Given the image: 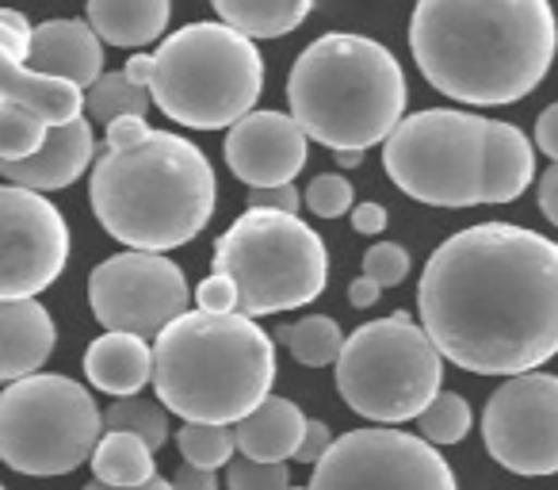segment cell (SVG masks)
Listing matches in <instances>:
<instances>
[{"mask_svg": "<svg viewBox=\"0 0 558 490\" xmlns=\"http://www.w3.org/2000/svg\"><path fill=\"white\" fill-rule=\"evenodd\" d=\"M417 314L444 360L527 375L558 352V241L512 223L451 234L428 258Z\"/></svg>", "mask_w": 558, "mask_h": 490, "instance_id": "6da1fadb", "label": "cell"}, {"mask_svg": "<svg viewBox=\"0 0 558 490\" xmlns=\"http://www.w3.org/2000/svg\"><path fill=\"white\" fill-rule=\"evenodd\" d=\"M410 50L436 93L474 108L539 88L558 50L550 0H417Z\"/></svg>", "mask_w": 558, "mask_h": 490, "instance_id": "7a4b0ae2", "label": "cell"}, {"mask_svg": "<svg viewBox=\"0 0 558 490\" xmlns=\"http://www.w3.org/2000/svg\"><path fill=\"white\" fill-rule=\"evenodd\" d=\"M383 169L410 200L428 207L512 203L535 180L527 134L501 119L428 108L405 116L383 142Z\"/></svg>", "mask_w": 558, "mask_h": 490, "instance_id": "3957f363", "label": "cell"}, {"mask_svg": "<svg viewBox=\"0 0 558 490\" xmlns=\"http://www.w3.org/2000/svg\"><path fill=\"white\" fill-rule=\"evenodd\" d=\"M88 203L116 241L138 253H165L203 234L215 215L218 180L195 142L154 131L131 150L100 146Z\"/></svg>", "mask_w": 558, "mask_h": 490, "instance_id": "277c9868", "label": "cell"}, {"mask_svg": "<svg viewBox=\"0 0 558 490\" xmlns=\"http://www.w3.org/2000/svg\"><path fill=\"white\" fill-rule=\"evenodd\" d=\"M276 383V342L245 314L187 311L154 345L157 398L184 421L238 426Z\"/></svg>", "mask_w": 558, "mask_h": 490, "instance_id": "5b68a950", "label": "cell"}, {"mask_svg": "<svg viewBox=\"0 0 558 490\" xmlns=\"http://www.w3.org/2000/svg\"><path fill=\"white\" fill-rule=\"evenodd\" d=\"M405 73L383 43L333 32L299 55L288 77V100L306 139L333 154L387 142L405 119Z\"/></svg>", "mask_w": 558, "mask_h": 490, "instance_id": "8992f818", "label": "cell"}, {"mask_svg": "<svg viewBox=\"0 0 558 490\" xmlns=\"http://www.w3.org/2000/svg\"><path fill=\"white\" fill-rule=\"evenodd\" d=\"M149 96L192 131H222L253 116L264 88V58L248 35L226 24H187L172 32L154 55Z\"/></svg>", "mask_w": 558, "mask_h": 490, "instance_id": "52a82bcc", "label": "cell"}, {"mask_svg": "<svg viewBox=\"0 0 558 490\" xmlns=\"http://www.w3.org/2000/svg\"><path fill=\"white\" fill-rule=\"evenodd\" d=\"M210 273L238 284V314L264 319L314 303L326 291L329 253L322 234L299 215L248 207L215 241Z\"/></svg>", "mask_w": 558, "mask_h": 490, "instance_id": "ba28073f", "label": "cell"}, {"mask_svg": "<svg viewBox=\"0 0 558 490\" xmlns=\"http://www.w3.org/2000/svg\"><path fill=\"white\" fill-rule=\"evenodd\" d=\"M444 352L410 314H387L349 337L337 360V391L367 421H417L440 398Z\"/></svg>", "mask_w": 558, "mask_h": 490, "instance_id": "9c48e42d", "label": "cell"}, {"mask_svg": "<svg viewBox=\"0 0 558 490\" xmlns=\"http://www.w3.org/2000/svg\"><path fill=\"white\" fill-rule=\"evenodd\" d=\"M104 429L93 391L70 375H27L0 395V456L20 475L50 479L93 464Z\"/></svg>", "mask_w": 558, "mask_h": 490, "instance_id": "30bf717a", "label": "cell"}, {"mask_svg": "<svg viewBox=\"0 0 558 490\" xmlns=\"http://www.w3.org/2000/svg\"><path fill=\"white\" fill-rule=\"evenodd\" d=\"M311 490H459L456 471L425 437L352 429L314 467Z\"/></svg>", "mask_w": 558, "mask_h": 490, "instance_id": "8fae6325", "label": "cell"}, {"mask_svg": "<svg viewBox=\"0 0 558 490\" xmlns=\"http://www.w3.org/2000/svg\"><path fill=\"white\" fill-rule=\"evenodd\" d=\"M192 299L187 276L161 253H116L88 276V307L108 334L161 337Z\"/></svg>", "mask_w": 558, "mask_h": 490, "instance_id": "7c38bea8", "label": "cell"}, {"mask_svg": "<svg viewBox=\"0 0 558 490\" xmlns=\"http://www.w3.org/2000/svg\"><path fill=\"white\" fill-rule=\"evenodd\" d=\"M486 452L517 475L558 471V375H512L482 410Z\"/></svg>", "mask_w": 558, "mask_h": 490, "instance_id": "4fadbf2b", "label": "cell"}, {"mask_svg": "<svg viewBox=\"0 0 558 490\" xmlns=\"http://www.w3.org/2000/svg\"><path fill=\"white\" fill-rule=\"evenodd\" d=\"M0 226H4L0 296H4V303L9 299H35L65 273L70 226L47 195L16 184L0 188Z\"/></svg>", "mask_w": 558, "mask_h": 490, "instance_id": "5bb4252c", "label": "cell"}, {"mask_svg": "<svg viewBox=\"0 0 558 490\" xmlns=\"http://www.w3.org/2000/svg\"><path fill=\"white\" fill-rule=\"evenodd\" d=\"M311 146L295 116L253 111L226 134V165L248 188H283L303 172Z\"/></svg>", "mask_w": 558, "mask_h": 490, "instance_id": "9a60e30c", "label": "cell"}, {"mask_svg": "<svg viewBox=\"0 0 558 490\" xmlns=\"http://www.w3.org/2000/svg\"><path fill=\"white\" fill-rule=\"evenodd\" d=\"M27 65L47 77L93 88L104 77V39L93 32L88 20H47L35 27Z\"/></svg>", "mask_w": 558, "mask_h": 490, "instance_id": "2e32d148", "label": "cell"}, {"mask_svg": "<svg viewBox=\"0 0 558 490\" xmlns=\"http://www.w3.org/2000/svg\"><path fill=\"white\" fill-rule=\"evenodd\" d=\"M93 154H100L93 123L77 119V123H70V127H54L47 146L35 157L12 162V165L0 162V169H4V184L27 188V192H58V188H70L73 180L88 169Z\"/></svg>", "mask_w": 558, "mask_h": 490, "instance_id": "e0dca14e", "label": "cell"}, {"mask_svg": "<svg viewBox=\"0 0 558 490\" xmlns=\"http://www.w3.org/2000/svg\"><path fill=\"white\" fill-rule=\"evenodd\" d=\"M0 104H20L35 111L47 127H70L88 108V93L73 81L35 73L27 62H0Z\"/></svg>", "mask_w": 558, "mask_h": 490, "instance_id": "ac0fdd59", "label": "cell"}, {"mask_svg": "<svg viewBox=\"0 0 558 490\" xmlns=\"http://www.w3.org/2000/svg\"><path fill=\"white\" fill-rule=\"evenodd\" d=\"M0 330H4V352H0V375L9 383L39 375L47 357L54 352V319L35 299H9L0 307Z\"/></svg>", "mask_w": 558, "mask_h": 490, "instance_id": "d6986e66", "label": "cell"}, {"mask_svg": "<svg viewBox=\"0 0 558 490\" xmlns=\"http://www.w3.org/2000/svg\"><path fill=\"white\" fill-rule=\"evenodd\" d=\"M85 375L104 395L134 398L154 380V349L138 334H104L85 349Z\"/></svg>", "mask_w": 558, "mask_h": 490, "instance_id": "ffe728a7", "label": "cell"}, {"mask_svg": "<svg viewBox=\"0 0 558 490\" xmlns=\"http://www.w3.org/2000/svg\"><path fill=\"white\" fill-rule=\"evenodd\" d=\"M306 414L299 410L291 398L271 395L268 403H260L245 421L233 426L238 437V452L245 459H260V464H283L295 459L299 444L306 437Z\"/></svg>", "mask_w": 558, "mask_h": 490, "instance_id": "44dd1931", "label": "cell"}, {"mask_svg": "<svg viewBox=\"0 0 558 490\" xmlns=\"http://www.w3.org/2000/svg\"><path fill=\"white\" fill-rule=\"evenodd\" d=\"M88 24L111 47H146L169 27V0H88Z\"/></svg>", "mask_w": 558, "mask_h": 490, "instance_id": "7402d4cb", "label": "cell"}, {"mask_svg": "<svg viewBox=\"0 0 558 490\" xmlns=\"http://www.w3.org/2000/svg\"><path fill=\"white\" fill-rule=\"evenodd\" d=\"M226 27L248 39H283L314 12V0H210Z\"/></svg>", "mask_w": 558, "mask_h": 490, "instance_id": "603a6c76", "label": "cell"}, {"mask_svg": "<svg viewBox=\"0 0 558 490\" xmlns=\"http://www.w3.org/2000/svg\"><path fill=\"white\" fill-rule=\"evenodd\" d=\"M93 475L108 487H146L157 479L154 449L134 433H104L93 452Z\"/></svg>", "mask_w": 558, "mask_h": 490, "instance_id": "cb8c5ba5", "label": "cell"}, {"mask_svg": "<svg viewBox=\"0 0 558 490\" xmlns=\"http://www.w3.org/2000/svg\"><path fill=\"white\" fill-rule=\"evenodd\" d=\"M271 337H276V342L306 368L337 364L341 352H344V345H349V337L341 334V326H337L329 314H306V319L279 326Z\"/></svg>", "mask_w": 558, "mask_h": 490, "instance_id": "d4e9b609", "label": "cell"}, {"mask_svg": "<svg viewBox=\"0 0 558 490\" xmlns=\"http://www.w3.org/2000/svg\"><path fill=\"white\" fill-rule=\"evenodd\" d=\"M149 104H154L149 88L134 85L126 73H104V77L88 88V116H93L96 123H104V127L116 123V119H123V116L146 119Z\"/></svg>", "mask_w": 558, "mask_h": 490, "instance_id": "484cf974", "label": "cell"}, {"mask_svg": "<svg viewBox=\"0 0 558 490\" xmlns=\"http://www.w3.org/2000/svg\"><path fill=\"white\" fill-rule=\"evenodd\" d=\"M108 433H134L149 444V449H165L169 441V406H157L149 398H116L111 410L104 414Z\"/></svg>", "mask_w": 558, "mask_h": 490, "instance_id": "4316f807", "label": "cell"}, {"mask_svg": "<svg viewBox=\"0 0 558 490\" xmlns=\"http://www.w3.org/2000/svg\"><path fill=\"white\" fill-rule=\"evenodd\" d=\"M177 449H180V456H184V464L218 471L222 464H233L238 437H233V426H203V421H184V429L177 433Z\"/></svg>", "mask_w": 558, "mask_h": 490, "instance_id": "83f0119b", "label": "cell"}, {"mask_svg": "<svg viewBox=\"0 0 558 490\" xmlns=\"http://www.w3.org/2000/svg\"><path fill=\"white\" fill-rule=\"evenodd\" d=\"M54 127L43 123L35 111L20 104H0V162H27L47 146Z\"/></svg>", "mask_w": 558, "mask_h": 490, "instance_id": "f1b7e54d", "label": "cell"}, {"mask_svg": "<svg viewBox=\"0 0 558 490\" xmlns=\"http://www.w3.org/2000/svg\"><path fill=\"white\" fill-rule=\"evenodd\" d=\"M471 406L459 391H440L433 406L417 418V429L428 444H459L466 433H471Z\"/></svg>", "mask_w": 558, "mask_h": 490, "instance_id": "f546056e", "label": "cell"}, {"mask_svg": "<svg viewBox=\"0 0 558 490\" xmlns=\"http://www.w3.org/2000/svg\"><path fill=\"white\" fill-rule=\"evenodd\" d=\"M306 207L318 218L349 215V211H356V192H352V184L341 172H322V177H314L311 188H306Z\"/></svg>", "mask_w": 558, "mask_h": 490, "instance_id": "4dcf8cb0", "label": "cell"}, {"mask_svg": "<svg viewBox=\"0 0 558 490\" xmlns=\"http://www.w3.org/2000/svg\"><path fill=\"white\" fill-rule=\"evenodd\" d=\"M230 490H291L288 464H260V459H233L226 471Z\"/></svg>", "mask_w": 558, "mask_h": 490, "instance_id": "1f68e13d", "label": "cell"}, {"mask_svg": "<svg viewBox=\"0 0 558 490\" xmlns=\"http://www.w3.org/2000/svg\"><path fill=\"white\" fill-rule=\"evenodd\" d=\"M410 253H405V246H398V241H379V246H372V250L364 253V276L375 284H383V288H398V284L410 276Z\"/></svg>", "mask_w": 558, "mask_h": 490, "instance_id": "d6a6232c", "label": "cell"}, {"mask_svg": "<svg viewBox=\"0 0 558 490\" xmlns=\"http://www.w3.org/2000/svg\"><path fill=\"white\" fill-rule=\"evenodd\" d=\"M195 303H199V311H210V314H238V307H241L238 284L222 273H210L207 280L195 288Z\"/></svg>", "mask_w": 558, "mask_h": 490, "instance_id": "836d02e7", "label": "cell"}, {"mask_svg": "<svg viewBox=\"0 0 558 490\" xmlns=\"http://www.w3.org/2000/svg\"><path fill=\"white\" fill-rule=\"evenodd\" d=\"M32 39H35V27L24 12H16V9L0 12V43H4V58H12V62H27V55H32Z\"/></svg>", "mask_w": 558, "mask_h": 490, "instance_id": "e575fe53", "label": "cell"}, {"mask_svg": "<svg viewBox=\"0 0 558 490\" xmlns=\"http://www.w3.org/2000/svg\"><path fill=\"white\" fill-rule=\"evenodd\" d=\"M248 207L299 215V207H303V195H299L295 184H283V188H253V192H248Z\"/></svg>", "mask_w": 558, "mask_h": 490, "instance_id": "d590c367", "label": "cell"}, {"mask_svg": "<svg viewBox=\"0 0 558 490\" xmlns=\"http://www.w3.org/2000/svg\"><path fill=\"white\" fill-rule=\"evenodd\" d=\"M333 433H329V426L326 421H318V418H311L306 421V437H303V444H299V452H295V459L299 464H314L318 467L322 459H326V452L333 449Z\"/></svg>", "mask_w": 558, "mask_h": 490, "instance_id": "8d00e7d4", "label": "cell"}, {"mask_svg": "<svg viewBox=\"0 0 558 490\" xmlns=\"http://www.w3.org/2000/svg\"><path fill=\"white\" fill-rule=\"evenodd\" d=\"M149 134H154V131H149L146 119L123 116V119H116V123H108V134H104V146H108V150H131V146H138V142H146Z\"/></svg>", "mask_w": 558, "mask_h": 490, "instance_id": "74e56055", "label": "cell"}, {"mask_svg": "<svg viewBox=\"0 0 558 490\" xmlns=\"http://www.w3.org/2000/svg\"><path fill=\"white\" fill-rule=\"evenodd\" d=\"M535 146H539L550 162H558V104H550V108L535 119Z\"/></svg>", "mask_w": 558, "mask_h": 490, "instance_id": "f35d334b", "label": "cell"}, {"mask_svg": "<svg viewBox=\"0 0 558 490\" xmlns=\"http://www.w3.org/2000/svg\"><path fill=\"white\" fill-rule=\"evenodd\" d=\"M390 223L387 207L383 203H356V211H352V226H356V234H383Z\"/></svg>", "mask_w": 558, "mask_h": 490, "instance_id": "ab89813d", "label": "cell"}, {"mask_svg": "<svg viewBox=\"0 0 558 490\" xmlns=\"http://www.w3.org/2000/svg\"><path fill=\"white\" fill-rule=\"evenodd\" d=\"M172 487L177 490H218V475L207 471V467L180 464L177 475H172Z\"/></svg>", "mask_w": 558, "mask_h": 490, "instance_id": "60d3db41", "label": "cell"}, {"mask_svg": "<svg viewBox=\"0 0 558 490\" xmlns=\"http://www.w3.org/2000/svg\"><path fill=\"white\" fill-rule=\"evenodd\" d=\"M539 211L558 226V162L539 177Z\"/></svg>", "mask_w": 558, "mask_h": 490, "instance_id": "b9f144b4", "label": "cell"}, {"mask_svg": "<svg viewBox=\"0 0 558 490\" xmlns=\"http://www.w3.org/2000/svg\"><path fill=\"white\" fill-rule=\"evenodd\" d=\"M383 296V284L367 280V276H356V280L349 284V303L356 307V311H367V307H375Z\"/></svg>", "mask_w": 558, "mask_h": 490, "instance_id": "7bdbcfd3", "label": "cell"}, {"mask_svg": "<svg viewBox=\"0 0 558 490\" xmlns=\"http://www.w3.org/2000/svg\"><path fill=\"white\" fill-rule=\"evenodd\" d=\"M154 70H157V62H154V55H134L131 62L123 65V73L134 81V85H142V88H149L154 85Z\"/></svg>", "mask_w": 558, "mask_h": 490, "instance_id": "ee69618b", "label": "cell"}, {"mask_svg": "<svg viewBox=\"0 0 558 490\" xmlns=\"http://www.w3.org/2000/svg\"><path fill=\"white\" fill-rule=\"evenodd\" d=\"M85 490H177V487H172V479H161V475H157V479H154V482H146V487H108V482L93 479Z\"/></svg>", "mask_w": 558, "mask_h": 490, "instance_id": "f6af8a7d", "label": "cell"}, {"mask_svg": "<svg viewBox=\"0 0 558 490\" xmlns=\"http://www.w3.org/2000/svg\"><path fill=\"white\" fill-rule=\"evenodd\" d=\"M360 162H364V150H341L337 154V165H344V169H356Z\"/></svg>", "mask_w": 558, "mask_h": 490, "instance_id": "bcb514c9", "label": "cell"}, {"mask_svg": "<svg viewBox=\"0 0 558 490\" xmlns=\"http://www.w3.org/2000/svg\"><path fill=\"white\" fill-rule=\"evenodd\" d=\"M291 490H311V487H291Z\"/></svg>", "mask_w": 558, "mask_h": 490, "instance_id": "7dc6e473", "label": "cell"}]
</instances>
